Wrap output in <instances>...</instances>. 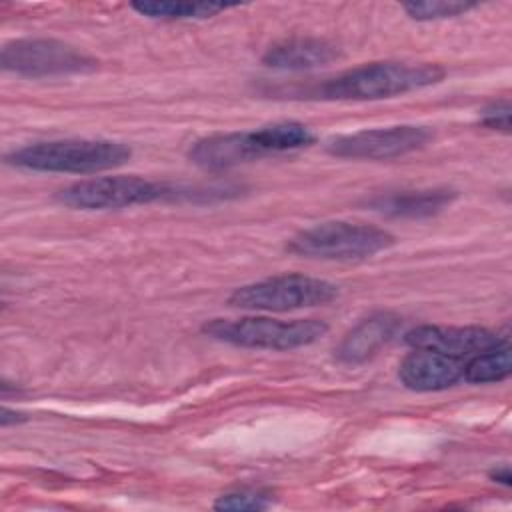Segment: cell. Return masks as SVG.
<instances>
[{
    "instance_id": "obj_15",
    "label": "cell",
    "mask_w": 512,
    "mask_h": 512,
    "mask_svg": "<svg viewBox=\"0 0 512 512\" xmlns=\"http://www.w3.org/2000/svg\"><path fill=\"white\" fill-rule=\"evenodd\" d=\"M252 132V140L260 152V156L276 154V152H290L306 148L314 142L312 130L296 120H282L260 126Z\"/></svg>"
},
{
    "instance_id": "obj_20",
    "label": "cell",
    "mask_w": 512,
    "mask_h": 512,
    "mask_svg": "<svg viewBox=\"0 0 512 512\" xmlns=\"http://www.w3.org/2000/svg\"><path fill=\"white\" fill-rule=\"evenodd\" d=\"M480 124L490 130H500L504 134L510 132V102L500 100L492 102L480 112Z\"/></svg>"
},
{
    "instance_id": "obj_12",
    "label": "cell",
    "mask_w": 512,
    "mask_h": 512,
    "mask_svg": "<svg viewBox=\"0 0 512 512\" xmlns=\"http://www.w3.org/2000/svg\"><path fill=\"white\" fill-rule=\"evenodd\" d=\"M188 158L202 170L222 172L236 164L262 158L252 142V134L248 132H226V134H212L206 138L196 140L190 150Z\"/></svg>"
},
{
    "instance_id": "obj_18",
    "label": "cell",
    "mask_w": 512,
    "mask_h": 512,
    "mask_svg": "<svg viewBox=\"0 0 512 512\" xmlns=\"http://www.w3.org/2000/svg\"><path fill=\"white\" fill-rule=\"evenodd\" d=\"M476 2H464V0H412L404 2V12L414 20H442V18H454L470 12L476 8Z\"/></svg>"
},
{
    "instance_id": "obj_9",
    "label": "cell",
    "mask_w": 512,
    "mask_h": 512,
    "mask_svg": "<svg viewBox=\"0 0 512 512\" xmlns=\"http://www.w3.org/2000/svg\"><path fill=\"white\" fill-rule=\"evenodd\" d=\"M404 342L412 348H426L442 352L460 360H468L480 352L492 350L506 340H502L494 330L480 326H438L424 324L408 330Z\"/></svg>"
},
{
    "instance_id": "obj_4",
    "label": "cell",
    "mask_w": 512,
    "mask_h": 512,
    "mask_svg": "<svg viewBox=\"0 0 512 512\" xmlns=\"http://www.w3.org/2000/svg\"><path fill=\"white\" fill-rule=\"evenodd\" d=\"M394 242V234L384 228L360 222L330 220L314 224L292 236L286 250L306 258L358 260L388 250L394 246Z\"/></svg>"
},
{
    "instance_id": "obj_7",
    "label": "cell",
    "mask_w": 512,
    "mask_h": 512,
    "mask_svg": "<svg viewBox=\"0 0 512 512\" xmlns=\"http://www.w3.org/2000/svg\"><path fill=\"white\" fill-rule=\"evenodd\" d=\"M172 194L168 186L140 176H100L74 182L58 192V200L78 210H116L150 204Z\"/></svg>"
},
{
    "instance_id": "obj_2",
    "label": "cell",
    "mask_w": 512,
    "mask_h": 512,
    "mask_svg": "<svg viewBox=\"0 0 512 512\" xmlns=\"http://www.w3.org/2000/svg\"><path fill=\"white\" fill-rule=\"evenodd\" d=\"M132 150L124 142L66 138L24 146L8 156V162L34 172L96 174L126 164Z\"/></svg>"
},
{
    "instance_id": "obj_8",
    "label": "cell",
    "mask_w": 512,
    "mask_h": 512,
    "mask_svg": "<svg viewBox=\"0 0 512 512\" xmlns=\"http://www.w3.org/2000/svg\"><path fill=\"white\" fill-rule=\"evenodd\" d=\"M432 136L428 126L416 124L370 128L330 138L326 142V152L352 160H390L424 148Z\"/></svg>"
},
{
    "instance_id": "obj_5",
    "label": "cell",
    "mask_w": 512,
    "mask_h": 512,
    "mask_svg": "<svg viewBox=\"0 0 512 512\" xmlns=\"http://www.w3.org/2000/svg\"><path fill=\"white\" fill-rule=\"evenodd\" d=\"M338 296V286L304 274H280L236 288L228 296L232 308L290 312L332 302Z\"/></svg>"
},
{
    "instance_id": "obj_14",
    "label": "cell",
    "mask_w": 512,
    "mask_h": 512,
    "mask_svg": "<svg viewBox=\"0 0 512 512\" xmlns=\"http://www.w3.org/2000/svg\"><path fill=\"white\" fill-rule=\"evenodd\" d=\"M340 58V48L324 38H288L270 46L262 62L276 70H310Z\"/></svg>"
},
{
    "instance_id": "obj_6",
    "label": "cell",
    "mask_w": 512,
    "mask_h": 512,
    "mask_svg": "<svg viewBox=\"0 0 512 512\" xmlns=\"http://www.w3.org/2000/svg\"><path fill=\"white\" fill-rule=\"evenodd\" d=\"M0 64L6 72L26 78L86 74L98 68V60L86 52L52 38H20L2 48Z\"/></svg>"
},
{
    "instance_id": "obj_3",
    "label": "cell",
    "mask_w": 512,
    "mask_h": 512,
    "mask_svg": "<svg viewBox=\"0 0 512 512\" xmlns=\"http://www.w3.org/2000/svg\"><path fill=\"white\" fill-rule=\"evenodd\" d=\"M202 332L218 342L240 348L294 350L310 346L328 332V324L318 318L276 320L268 316L214 318L204 322Z\"/></svg>"
},
{
    "instance_id": "obj_16",
    "label": "cell",
    "mask_w": 512,
    "mask_h": 512,
    "mask_svg": "<svg viewBox=\"0 0 512 512\" xmlns=\"http://www.w3.org/2000/svg\"><path fill=\"white\" fill-rule=\"evenodd\" d=\"M132 10L154 20H202L236 4L222 2H132Z\"/></svg>"
},
{
    "instance_id": "obj_17",
    "label": "cell",
    "mask_w": 512,
    "mask_h": 512,
    "mask_svg": "<svg viewBox=\"0 0 512 512\" xmlns=\"http://www.w3.org/2000/svg\"><path fill=\"white\" fill-rule=\"evenodd\" d=\"M512 372L510 346L504 342L492 350L480 352L464 362V380L470 384L502 382Z\"/></svg>"
},
{
    "instance_id": "obj_10",
    "label": "cell",
    "mask_w": 512,
    "mask_h": 512,
    "mask_svg": "<svg viewBox=\"0 0 512 512\" xmlns=\"http://www.w3.org/2000/svg\"><path fill=\"white\" fill-rule=\"evenodd\" d=\"M464 376V360L426 350L414 348L398 368L400 382L414 392H438L454 386Z\"/></svg>"
},
{
    "instance_id": "obj_19",
    "label": "cell",
    "mask_w": 512,
    "mask_h": 512,
    "mask_svg": "<svg viewBox=\"0 0 512 512\" xmlns=\"http://www.w3.org/2000/svg\"><path fill=\"white\" fill-rule=\"evenodd\" d=\"M272 500L264 492L256 490H238V492H228L222 494L216 502V510H266L270 508Z\"/></svg>"
},
{
    "instance_id": "obj_13",
    "label": "cell",
    "mask_w": 512,
    "mask_h": 512,
    "mask_svg": "<svg viewBox=\"0 0 512 512\" xmlns=\"http://www.w3.org/2000/svg\"><path fill=\"white\" fill-rule=\"evenodd\" d=\"M456 196L458 192L450 188L398 190L390 194H378L366 204L390 218H428L450 206Z\"/></svg>"
},
{
    "instance_id": "obj_21",
    "label": "cell",
    "mask_w": 512,
    "mask_h": 512,
    "mask_svg": "<svg viewBox=\"0 0 512 512\" xmlns=\"http://www.w3.org/2000/svg\"><path fill=\"white\" fill-rule=\"evenodd\" d=\"M490 478H492L494 482H500V484H504V486H510V484H512L510 466H508V464H502V466L494 468V470L490 472Z\"/></svg>"
},
{
    "instance_id": "obj_11",
    "label": "cell",
    "mask_w": 512,
    "mask_h": 512,
    "mask_svg": "<svg viewBox=\"0 0 512 512\" xmlns=\"http://www.w3.org/2000/svg\"><path fill=\"white\" fill-rule=\"evenodd\" d=\"M402 318L392 312H376L360 320L334 350L336 360L348 366H358L378 354L400 330Z\"/></svg>"
},
{
    "instance_id": "obj_1",
    "label": "cell",
    "mask_w": 512,
    "mask_h": 512,
    "mask_svg": "<svg viewBox=\"0 0 512 512\" xmlns=\"http://www.w3.org/2000/svg\"><path fill=\"white\" fill-rule=\"evenodd\" d=\"M444 74L442 66L430 62H370L324 80L314 96L324 100H382L438 84Z\"/></svg>"
},
{
    "instance_id": "obj_22",
    "label": "cell",
    "mask_w": 512,
    "mask_h": 512,
    "mask_svg": "<svg viewBox=\"0 0 512 512\" xmlns=\"http://www.w3.org/2000/svg\"><path fill=\"white\" fill-rule=\"evenodd\" d=\"M26 418L22 416V414H18V412H12V410H8V408H2V416H0V424L6 428V426H10V424H18V422H24Z\"/></svg>"
}]
</instances>
